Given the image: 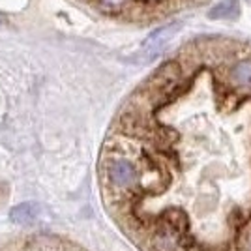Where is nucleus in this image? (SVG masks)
Here are the masks:
<instances>
[{
  "label": "nucleus",
  "mask_w": 251,
  "mask_h": 251,
  "mask_svg": "<svg viewBox=\"0 0 251 251\" xmlns=\"http://www.w3.org/2000/svg\"><path fill=\"white\" fill-rule=\"evenodd\" d=\"M109 180L115 188L126 189L131 188L139 178V171L137 167L126 157H113L109 161Z\"/></svg>",
  "instance_id": "nucleus-1"
},
{
  "label": "nucleus",
  "mask_w": 251,
  "mask_h": 251,
  "mask_svg": "<svg viewBox=\"0 0 251 251\" xmlns=\"http://www.w3.org/2000/svg\"><path fill=\"white\" fill-rule=\"evenodd\" d=\"M212 19H236L240 15V6L236 0H223L208 13Z\"/></svg>",
  "instance_id": "nucleus-2"
},
{
  "label": "nucleus",
  "mask_w": 251,
  "mask_h": 251,
  "mask_svg": "<svg viewBox=\"0 0 251 251\" xmlns=\"http://www.w3.org/2000/svg\"><path fill=\"white\" fill-rule=\"evenodd\" d=\"M230 79L236 86L251 88V60H242L230 70Z\"/></svg>",
  "instance_id": "nucleus-3"
},
{
  "label": "nucleus",
  "mask_w": 251,
  "mask_h": 251,
  "mask_svg": "<svg viewBox=\"0 0 251 251\" xmlns=\"http://www.w3.org/2000/svg\"><path fill=\"white\" fill-rule=\"evenodd\" d=\"M10 218L13 223H19V225H25V223H30L36 218V206L32 202H23L19 206L11 210Z\"/></svg>",
  "instance_id": "nucleus-4"
},
{
  "label": "nucleus",
  "mask_w": 251,
  "mask_h": 251,
  "mask_svg": "<svg viewBox=\"0 0 251 251\" xmlns=\"http://www.w3.org/2000/svg\"><path fill=\"white\" fill-rule=\"evenodd\" d=\"M248 251H251V238H250V242H248Z\"/></svg>",
  "instance_id": "nucleus-5"
}]
</instances>
